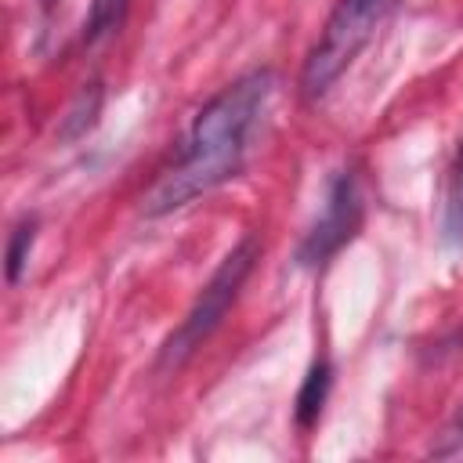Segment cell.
<instances>
[{"label": "cell", "instance_id": "1", "mask_svg": "<svg viewBox=\"0 0 463 463\" xmlns=\"http://www.w3.org/2000/svg\"><path fill=\"white\" fill-rule=\"evenodd\" d=\"M275 94V72L253 69L232 80L221 94H213L192 119L177 163L156 181L145 195L141 210L148 217H163L170 210L188 206L192 199L213 192L217 184L242 174L253 137L264 123L268 101Z\"/></svg>", "mask_w": 463, "mask_h": 463}, {"label": "cell", "instance_id": "7", "mask_svg": "<svg viewBox=\"0 0 463 463\" xmlns=\"http://www.w3.org/2000/svg\"><path fill=\"white\" fill-rule=\"evenodd\" d=\"M101 83L98 80H90V83H83L80 87V94H76V101L69 105V112H65V119H61V137L65 141H76V137H83L94 123H98V112H101Z\"/></svg>", "mask_w": 463, "mask_h": 463}, {"label": "cell", "instance_id": "3", "mask_svg": "<svg viewBox=\"0 0 463 463\" xmlns=\"http://www.w3.org/2000/svg\"><path fill=\"white\" fill-rule=\"evenodd\" d=\"M394 4L398 0H336L300 69V90L307 101L322 98L351 69V61L373 40V33L380 29V22L391 14Z\"/></svg>", "mask_w": 463, "mask_h": 463}, {"label": "cell", "instance_id": "10", "mask_svg": "<svg viewBox=\"0 0 463 463\" xmlns=\"http://www.w3.org/2000/svg\"><path fill=\"white\" fill-rule=\"evenodd\" d=\"M449 438H463V409H459V416H456V427H452V434Z\"/></svg>", "mask_w": 463, "mask_h": 463}, {"label": "cell", "instance_id": "5", "mask_svg": "<svg viewBox=\"0 0 463 463\" xmlns=\"http://www.w3.org/2000/svg\"><path fill=\"white\" fill-rule=\"evenodd\" d=\"M329 383H333L329 362H326V358H315L311 369H307V376H304V383H300V391H297V409H293V412H297V423H300L304 430L318 423L322 405H326V398H329Z\"/></svg>", "mask_w": 463, "mask_h": 463}, {"label": "cell", "instance_id": "11", "mask_svg": "<svg viewBox=\"0 0 463 463\" xmlns=\"http://www.w3.org/2000/svg\"><path fill=\"white\" fill-rule=\"evenodd\" d=\"M54 4H58V0H43V7H54Z\"/></svg>", "mask_w": 463, "mask_h": 463}, {"label": "cell", "instance_id": "2", "mask_svg": "<svg viewBox=\"0 0 463 463\" xmlns=\"http://www.w3.org/2000/svg\"><path fill=\"white\" fill-rule=\"evenodd\" d=\"M257 260H260V239L257 235H242L224 253V260L217 264V271L210 275V282L203 286V293L195 297V304L188 307V315L181 318V326L166 336V344L159 351V369H166V373L170 369H181L203 347V340L224 322L228 307L235 304V297H239V289L250 279V271H253Z\"/></svg>", "mask_w": 463, "mask_h": 463}, {"label": "cell", "instance_id": "8", "mask_svg": "<svg viewBox=\"0 0 463 463\" xmlns=\"http://www.w3.org/2000/svg\"><path fill=\"white\" fill-rule=\"evenodd\" d=\"M127 4L130 0H90L87 11V25H83V40L87 43H101L112 33H119L123 18H127Z\"/></svg>", "mask_w": 463, "mask_h": 463}, {"label": "cell", "instance_id": "9", "mask_svg": "<svg viewBox=\"0 0 463 463\" xmlns=\"http://www.w3.org/2000/svg\"><path fill=\"white\" fill-rule=\"evenodd\" d=\"M36 242V217H22L7 239V282L14 286L25 271V260H29V250Z\"/></svg>", "mask_w": 463, "mask_h": 463}, {"label": "cell", "instance_id": "6", "mask_svg": "<svg viewBox=\"0 0 463 463\" xmlns=\"http://www.w3.org/2000/svg\"><path fill=\"white\" fill-rule=\"evenodd\" d=\"M445 242L463 250V141L456 148V159L449 166V184H445V217H441Z\"/></svg>", "mask_w": 463, "mask_h": 463}, {"label": "cell", "instance_id": "4", "mask_svg": "<svg viewBox=\"0 0 463 463\" xmlns=\"http://www.w3.org/2000/svg\"><path fill=\"white\" fill-rule=\"evenodd\" d=\"M362 228V188H358V174L354 170H340L329 181V195L322 206V217L311 224V232L304 235L297 260L304 268H318L326 264L340 246H347Z\"/></svg>", "mask_w": 463, "mask_h": 463}]
</instances>
